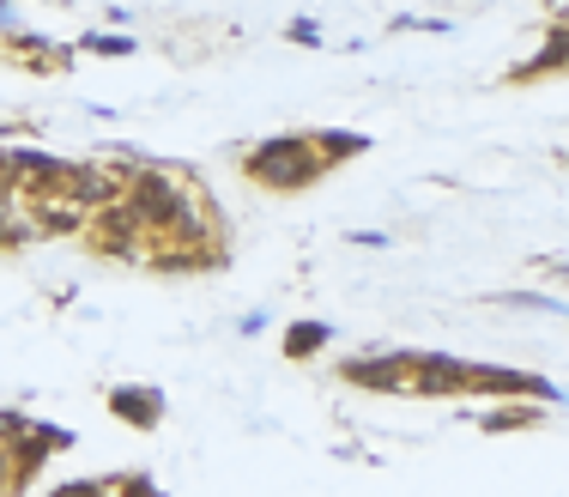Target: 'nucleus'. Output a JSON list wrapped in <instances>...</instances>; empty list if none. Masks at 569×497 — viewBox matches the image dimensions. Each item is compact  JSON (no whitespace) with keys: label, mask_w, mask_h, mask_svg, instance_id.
I'll return each mask as SVG.
<instances>
[{"label":"nucleus","mask_w":569,"mask_h":497,"mask_svg":"<svg viewBox=\"0 0 569 497\" xmlns=\"http://www.w3.org/2000/svg\"><path fill=\"white\" fill-rule=\"evenodd\" d=\"M546 67H569V31H558V37H551V43H546L533 61L521 67V79H527V73H546Z\"/></svg>","instance_id":"12"},{"label":"nucleus","mask_w":569,"mask_h":497,"mask_svg":"<svg viewBox=\"0 0 569 497\" xmlns=\"http://www.w3.org/2000/svg\"><path fill=\"white\" fill-rule=\"evenodd\" d=\"M328 340H333V328H328V321H297V328L284 334V358H316Z\"/></svg>","instance_id":"9"},{"label":"nucleus","mask_w":569,"mask_h":497,"mask_svg":"<svg viewBox=\"0 0 569 497\" xmlns=\"http://www.w3.org/2000/svg\"><path fill=\"white\" fill-rule=\"evenodd\" d=\"M558 274H563V279H569V261H563V267H558Z\"/></svg>","instance_id":"19"},{"label":"nucleus","mask_w":569,"mask_h":497,"mask_svg":"<svg viewBox=\"0 0 569 497\" xmlns=\"http://www.w3.org/2000/svg\"><path fill=\"white\" fill-rule=\"evenodd\" d=\"M242 170H249L261 188L291 195V188H309L316 177H328V158L316 152V133H273V140H261L249 158H242Z\"/></svg>","instance_id":"1"},{"label":"nucleus","mask_w":569,"mask_h":497,"mask_svg":"<svg viewBox=\"0 0 569 497\" xmlns=\"http://www.w3.org/2000/svg\"><path fill=\"white\" fill-rule=\"evenodd\" d=\"M7 24H12V0H0V37H7Z\"/></svg>","instance_id":"18"},{"label":"nucleus","mask_w":569,"mask_h":497,"mask_svg":"<svg viewBox=\"0 0 569 497\" xmlns=\"http://www.w3.org/2000/svg\"><path fill=\"white\" fill-rule=\"evenodd\" d=\"M110 412L121 425H133V431H152L164 419V395L158 388H110Z\"/></svg>","instance_id":"8"},{"label":"nucleus","mask_w":569,"mask_h":497,"mask_svg":"<svg viewBox=\"0 0 569 497\" xmlns=\"http://www.w3.org/2000/svg\"><path fill=\"white\" fill-rule=\"evenodd\" d=\"M31 225H37V237H73V231H86V207H79L67 188L31 195Z\"/></svg>","instance_id":"5"},{"label":"nucleus","mask_w":569,"mask_h":497,"mask_svg":"<svg viewBox=\"0 0 569 497\" xmlns=\"http://www.w3.org/2000/svg\"><path fill=\"white\" fill-rule=\"evenodd\" d=\"M31 237H37V225L12 212V195H0V249H12V243H31Z\"/></svg>","instance_id":"10"},{"label":"nucleus","mask_w":569,"mask_h":497,"mask_svg":"<svg viewBox=\"0 0 569 497\" xmlns=\"http://www.w3.org/2000/svg\"><path fill=\"white\" fill-rule=\"evenodd\" d=\"M412 365L418 358H346L340 376L351 388H412Z\"/></svg>","instance_id":"6"},{"label":"nucleus","mask_w":569,"mask_h":497,"mask_svg":"<svg viewBox=\"0 0 569 497\" xmlns=\"http://www.w3.org/2000/svg\"><path fill=\"white\" fill-rule=\"evenodd\" d=\"M521 425H533V407H497V412H485V431H521Z\"/></svg>","instance_id":"13"},{"label":"nucleus","mask_w":569,"mask_h":497,"mask_svg":"<svg viewBox=\"0 0 569 497\" xmlns=\"http://www.w3.org/2000/svg\"><path fill=\"white\" fill-rule=\"evenodd\" d=\"M121 195H128V207L140 212V225L146 231H170L176 219H182L188 207H194V195H188L182 182L170 177V170H158V165H133L128 170V188H121Z\"/></svg>","instance_id":"2"},{"label":"nucleus","mask_w":569,"mask_h":497,"mask_svg":"<svg viewBox=\"0 0 569 497\" xmlns=\"http://www.w3.org/2000/svg\"><path fill=\"white\" fill-rule=\"evenodd\" d=\"M121 188H128V177L121 170H110V165H73V177H67V195L79 200V207H103V200H116Z\"/></svg>","instance_id":"7"},{"label":"nucleus","mask_w":569,"mask_h":497,"mask_svg":"<svg viewBox=\"0 0 569 497\" xmlns=\"http://www.w3.org/2000/svg\"><path fill=\"white\" fill-rule=\"evenodd\" d=\"M86 243L98 255H116V261H146L152 231H146L140 212L128 207V195H116V200H103V207L86 212Z\"/></svg>","instance_id":"3"},{"label":"nucleus","mask_w":569,"mask_h":497,"mask_svg":"<svg viewBox=\"0 0 569 497\" xmlns=\"http://www.w3.org/2000/svg\"><path fill=\"white\" fill-rule=\"evenodd\" d=\"M284 37H291V43H303V49H316L321 43V24L316 19H291V24H284Z\"/></svg>","instance_id":"15"},{"label":"nucleus","mask_w":569,"mask_h":497,"mask_svg":"<svg viewBox=\"0 0 569 497\" xmlns=\"http://www.w3.org/2000/svg\"><path fill=\"white\" fill-rule=\"evenodd\" d=\"M67 177H73L67 158L37 152V146H12V182H19L24 195H56V188H67Z\"/></svg>","instance_id":"4"},{"label":"nucleus","mask_w":569,"mask_h":497,"mask_svg":"<svg viewBox=\"0 0 569 497\" xmlns=\"http://www.w3.org/2000/svg\"><path fill=\"white\" fill-rule=\"evenodd\" d=\"M86 49H91V56H133V49H140V43H133V37H110V31H91V37H86Z\"/></svg>","instance_id":"14"},{"label":"nucleus","mask_w":569,"mask_h":497,"mask_svg":"<svg viewBox=\"0 0 569 497\" xmlns=\"http://www.w3.org/2000/svg\"><path fill=\"white\" fill-rule=\"evenodd\" d=\"M351 243H363V249H388V237H382V231H351Z\"/></svg>","instance_id":"17"},{"label":"nucleus","mask_w":569,"mask_h":497,"mask_svg":"<svg viewBox=\"0 0 569 497\" xmlns=\"http://www.w3.org/2000/svg\"><path fill=\"white\" fill-rule=\"evenodd\" d=\"M12 188H19V182H12V146L0 140V195H12Z\"/></svg>","instance_id":"16"},{"label":"nucleus","mask_w":569,"mask_h":497,"mask_svg":"<svg viewBox=\"0 0 569 497\" xmlns=\"http://www.w3.org/2000/svg\"><path fill=\"white\" fill-rule=\"evenodd\" d=\"M363 146H370V140H363V133H316V152L328 158V170L340 165V158H351V152H363Z\"/></svg>","instance_id":"11"}]
</instances>
